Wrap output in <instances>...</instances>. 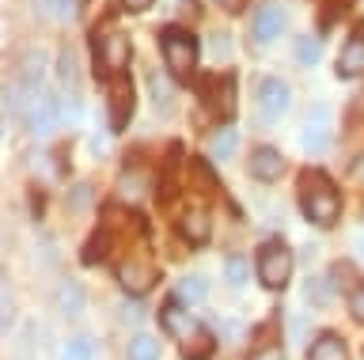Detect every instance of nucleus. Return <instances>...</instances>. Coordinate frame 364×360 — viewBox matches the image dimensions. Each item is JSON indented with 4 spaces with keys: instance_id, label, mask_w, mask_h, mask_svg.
<instances>
[{
    "instance_id": "nucleus-1",
    "label": "nucleus",
    "mask_w": 364,
    "mask_h": 360,
    "mask_svg": "<svg viewBox=\"0 0 364 360\" xmlns=\"http://www.w3.org/2000/svg\"><path fill=\"white\" fill-rule=\"evenodd\" d=\"M159 322H164V330L178 342L182 360H209L213 356V349H216L213 334L186 311V303H178L175 296H171V303L159 311Z\"/></svg>"
},
{
    "instance_id": "nucleus-2",
    "label": "nucleus",
    "mask_w": 364,
    "mask_h": 360,
    "mask_svg": "<svg viewBox=\"0 0 364 360\" xmlns=\"http://www.w3.org/2000/svg\"><path fill=\"white\" fill-rule=\"evenodd\" d=\"M300 209L304 217L318 224V228H330L341 217V194L338 186L330 182L323 171H304L300 175Z\"/></svg>"
},
{
    "instance_id": "nucleus-3",
    "label": "nucleus",
    "mask_w": 364,
    "mask_h": 360,
    "mask_svg": "<svg viewBox=\"0 0 364 360\" xmlns=\"http://www.w3.org/2000/svg\"><path fill=\"white\" fill-rule=\"evenodd\" d=\"M91 58H95V76H107V80L122 76L129 65V38L102 23L99 31H91Z\"/></svg>"
},
{
    "instance_id": "nucleus-4",
    "label": "nucleus",
    "mask_w": 364,
    "mask_h": 360,
    "mask_svg": "<svg viewBox=\"0 0 364 360\" xmlns=\"http://www.w3.org/2000/svg\"><path fill=\"white\" fill-rule=\"evenodd\" d=\"M159 46H164V61H167L171 76L178 84H190L193 72H198V38L182 27H167L159 35Z\"/></svg>"
},
{
    "instance_id": "nucleus-5",
    "label": "nucleus",
    "mask_w": 364,
    "mask_h": 360,
    "mask_svg": "<svg viewBox=\"0 0 364 360\" xmlns=\"http://www.w3.org/2000/svg\"><path fill=\"white\" fill-rule=\"evenodd\" d=\"M289 277H292V251L281 239L262 243V251H258V280L266 288L281 292L284 285H289Z\"/></svg>"
},
{
    "instance_id": "nucleus-6",
    "label": "nucleus",
    "mask_w": 364,
    "mask_h": 360,
    "mask_svg": "<svg viewBox=\"0 0 364 360\" xmlns=\"http://www.w3.org/2000/svg\"><path fill=\"white\" fill-rule=\"evenodd\" d=\"M284 23H289V16H284L281 4H258L255 8V19H250V38L262 42V46H269V42H277L284 35Z\"/></svg>"
},
{
    "instance_id": "nucleus-7",
    "label": "nucleus",
    "mask_w": 364,
    "mask_h": 360,
    "mask_svg": "<svg viewBox=\"0 0 364 360\" xmlns=\"http://www.w3.org/2000/svg\"><path fill=\"white\" fill-rule=\"evenodd\" d=\"M156 280H159V269L148 262V258H125L118 266V285L129 292V296H144Z\"/></svg>"
},
{
    "instance_id": "nucleus-8",
    "label": "nucleus",
    "mask_w": 364,
    "mask_h": 360,
    "mask_svg": "<svg viewBox=\"0 0 364 360\" xmlns=\"http://www.w3.org/2000/svg\"><path fill=\"white\" fill-rule=\"evenodd\" d=\"M255 99H258V110L266 114V121H277L284 110H289L292 92H289V84H284V80H277V76H262Z\"/></svg>"
},
{
    "instance_id": "nucleus-9",
    "label": "nucleus",
    "mask_w": 364,
    "mask_h": 360,
    "mask_svg": "<svg viewBox=\"0 0 364 360\" xmlns=\"http://www.w3.org/2000/svg\"><path fill=\"white\" fill-rule=\"evenodd\" d=\"M201 99H205V107H209L216 118H232L235 114V76L232 72L213 76L209 87H201Z\"/></svg>"
},
{
    "instance_id": "nucleus-10",
    "label": "nucleus",
    "mask_w": 364,
    "mask_h": 360,
    "mask_svg": "<svg viewBox=\"0 0 364 360\" xmlns=\"http://www.w3.org/2000/svg\"><path fill=\"white\" fill-rule=\"evenodd\" d=\"M133 107H136V92H133V84L125 80V76H118V80H114V87H110V99H107V110H110V129H114V133H122L125 126H129Z\"/></svg>"
},
{
    "instance_id": "nucleus-11",
    "label": "nucleus",
    "mask_w": 364,
    "mask_h": 360,
    "mask_svg": "<svg viewBox=\"0 0 364 360\" xmlns=\"http://www.w3.org/2000/svg\"><path fill=\"white\" fill-rule=\"evenodd\" d=\"M300 141H304V152H326L330 148V110L326 107H311L304 129H300Z\"/></svg>"
},
{
    "instance_id": "nucleus-12",
    "label": "nucleus",
    "mask_w": 364,
    "mask_h": 360,
    "mask_svg": "<svg viewBox=\"0 0 364 360\" xmlns=\"http://www.w3.org/2000/svg\"><path fill=\"white\" fill-rule=\"evenodd\" d=\"M250 175L262 178V182H277L284 175V156L273 144H262V148L250 152Z\"/></svg>"
},
{
    "instance_id": "nucleus-13",
    "label": "nucleus",
    "mask_w": 364,
    "mask_h": 360,
    "mask_svg": "<svg viewBox=\"0 0 364 360\" xmlns=\"http://www.w3.org/2000/svg\"><path fill=\"white\" fill-rule=\"evenodd\" d=\"M338 76H346V80L364 76V35H360V31H357V35H349L346 46H341V53H338Z\"/></svg>"
},
{
    "instance_id": "nucleus-14",
    "label": "nucleus",
    "mask_w": 364,
    "mask_h": 360,
    "mask_svg": "<svg viewBox=\"0 0 364 360\" xmlns=\"http://www.w3.org/2000/svg\"><path fill=\"white\" fill-rule=\"evenodd\" d=\"M178 231L186 235L190 243H205V239H209V209H205V205H190V209H182V217H178Z\"/></svg>"
},
{
    "instance_id": "nucleus-15",
    "label": "nucleus",
    "mask_w": 364,
    "mask_h": 360,
    "mask_svg": "<svg viewBox=\"0 0 364 360\" xmlns=\"http://www.w3.org/2000/svg\"><path fill=\"white\" fill-rule=\"evenodd\" d=\"M307 360H349V349L338 334H323L311 342V349H307Z\"/></svg>"
},
{
    "instance_id": "nucleus-16",
    "label": "nucleus",
    "mask_w": 364,
    "mask_h": 360,
    "mask_svg": "<svg viewBox=\"0 0 364 360\" xmlns=\"http://www.w3.org/2000/svg\"><path fill=\"white\" fill-rule=\"evenodd\" d=\"M148 95H152V107L159 114H171V110H175V87H171L167 76H159V72L148 76Z\"/></svg>"
},
{
    "instance_id": "nucleus-17",
    "label": "nucleus",
    "mask_w": 364,
    "mask_h": 360,
    "mask_svg": "<svg viewBox=\"0 0 364 360\" xmlns=\"http://www.w3.org/2000/svg\"><path fill=\"white\" fill-rule=\"evenodd\" d=\"M235 148H239V129H235V126H224V129L209 141V156H213V160H232Z\"/></svg>"
},
{
    "instance_id": "nucleus-18",
    "label": "nucleus",
    "mask_w": 364,
    "mask_h": 360,
    "mask_svg": "<svg viewBox=\"0 0 364 360\" xmlns=\"http://www.w3.org/2000/svg\"><path fill=\"white\" fill-rule=\"evenodd\" d=\"M175 296H178V303L193 307V303H205V296H209V285H205V277H182L178 285H175Z\"/></svg>"
},
{
    "instance_id": "nucleus-19",
    "label": "nucleus",
    "mask_w": 364,
    "mask_h": 360,
    "mask_svg": "<svg viewBox=\"0 0 364 360\" xmlns=\"http://www.w3.org/2000/svg\"><path fill=\"white\" fill-rule=\"evenodd\" d=\"M57 303H61L65 315H80L84 311V288L76 285V280H65L61 285V296H57Z\"/></svg>"
},
{
    "instance_id": "nucleus-20",
    "label": "nucleus",
    "mask_w": 364,
    "mask_h": 360,
    "mask_svg": "<svg viewBox=\"0 0 364 360\" xmlns=\"http://www.w3.org/2000/svg\"><path fill=\"white\" fill-rule=\"evenodd\" d=\"M129 360H159V342L152 334H136L129 342Z\"/></svg>"
},
{
    "instance_id": "nucleus-21",
    "label": "nucleus",
    "mask_w": 364,
    "mask_h": 360,
    "mask_svg": "<svg viewBox=\"0 0 364 360\" xmlns=\"http://www.w3.org/2000/svg\"><path fill=\"white\" fill-rule=\"evenodd\" d=\"M110 243H114V239H110V235H107V228H99L95 235H91V243L84 246V262H87V266H95L99 258L107 254V246H110Z\"/></svg>"
},
{
    "instance_id": "nucleus-22",
    "label": "nucleus",
    "mask_w": 364,
    "mask_h": 360,
    "mask_svg": "<svg viewBox=\"0 0 364 360\" xmlns=\"http://www.w3.org/2000/svg\"><path fill=\"white\" fill-rule=\"evenodd\" d=\"M338 292V280H334V273H330V280L326 277H315L311 285H307V296H311V303H330V296Z\"/></svg>"
},
{
    "instance_id": "nucleus-23",
    "label": "nucleus",
    "mask_w": 364,
    "mask_h": 360,
    "mask_svg": "<svg viewBox=\"0 0 364 360\" xmlns=\"http://www.w3.org/2000/svg\"><path fill=\"white\" fill-rule=\"evenodd\" d=\"M61 360H95V345L87 337H73L65 349H61Z\"/></svg>"
},
{
    "instance_id": "nucleus-24",
    "label": "nucleus",
    "mask_w": 364,
    "mask_h": 360,
    "mask_svg": "<svg viewBox=\"0 0 364 360\" xmlns=\"http://www.w3.org/2000/svg\"><path fill=\"white\" fill-rule=\"evenodd\" d=\"M247 269H250V266H247V258H239V254H235V258H228V262H224V277H228V285L243 288V285H247V277H250Z\"/></svg>"
},
{
    "instance_id": "nucleus-25",
    "label": "nucleus",
    "mask_w": 364,
    "mask_h": 360,
    "mask_svg": "<svg viewBox=\"0 0 364 360\" xmlns=\"http://www.w3.org/2000/svg\"><path fill=\"white\" fill-rule=\"evenodd\" d=\"M292 53L300 58V65H315V61H318V42L307 38V35H300V38H296V46H292Z\"/></svg>"
},
{
    "instance_id": "nucleus-26",
    "label": "nucleus",
    "mask_w": 364,
    "mask_h": 360,
    "mask_svg": "<svg viewBox=\"0 0 364 360\" xmlns=\"http://www.w3.org/2000/svg\"><path fill=\"white\" fill-rule=\"evenodd\" d=\"M91 201H95V190L84 186V182L73 186V194H68V205H73V212H84V209L91 205Z\"/></svg>"
},
{
    "instance_id": "nucleus-27",
    "label": "nucleus",
    "mask_w": 364,
    "mask_h": 360,
    "mask_svg": "<svg viewBox=\"0 0 364 360\" xmlns=\"http://www.w3.org/2000/svg\"><path fill=\"white\" fill-rule=\"evenodd\" d=\"M38 4L46 16H57V19H73V12H76L73 0H38Z\"/></svg>"
},
{
    "instance_id": "nucleus-28",
    "label": "nucleus",
    "mask_w": 364,
    "mask_h": 360,
    "mask_svg": "<svg viewBox=\"0 0 364 360\" xmlns=\"http://www.w3.org/2000/svg\"><path fill=\"white\" fill-rule=\"evenodd\" d=\"M349 315L357 322H364V285H353L349 288Z\"/></svg>"
},
{
    "instance_id": "nucleus-29",
    "label": "nucleus",
    "mask_w": 364,
    "mask_h": 360,
    "mask_svg": "<svg viewBox=\"0 0 364 360\" xmlns=\"http://www.w3.org/2000/svg\"><path fill=\"white\" fill-rule=\"evenodd\" d=\"M122 4H125V8H129V12H144V8H148V4H152V0H122Z\"/></svg>"
},
{
    "instance_id": "nucleus-30",
    "label": "nucleus",
    "mask_w": 364,
    "mask_h": 360,
    "mask_svg": "<svg viewBox=\"0 0 364 360\" xmlns=\"http://www.w3.org/2000/svg\"><path fill=\"white\" fill-rule=\"evenodd\" d=\"M353 178H357V182H364V156H357V163H353Z\"/></svg>"
},
{
    "instance_id": "nucleus-31",
    "label": "nucleus",
    "mask_w": 364,
    "mask_h": 360,
    "mask_svg": "<svg viewBox=\"0 0 364 360\" xmlns=\"http://www.w3.org/2000/svg\"><path fill=\"white\" fill-rule=\"evenodd\" d=\"M255 360H281L277 349H262V353H255Z\"/></svg>"
},
{
    "instance_id": "nucleus-32",
    "label": "nucleus",
    "mask_w": 364,
    "mask_h": 360,
    "mask_svg": "<svg viewBox=\"0 0 364 360\" xmlns=\"http://www.w3.org/2000/svg\"><path fill=\"white\" fill-rule=\"evenodd\" d=\"M357 254H360V258H364V239H360V243H357Z\"/></svg>"
}]
</instances>
